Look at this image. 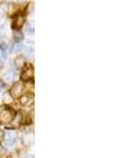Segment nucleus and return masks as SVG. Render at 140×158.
Returning <instances> with one entry per match:
<instances>
[{"mask_svg": "<svg viewBox=\"0 0 140 158\" xmlns=\"http://www.w3.org/2000/svg\"><path fill=\"white\" fill-rule=\"evenodd\" d=\"M20 97H21V99H20V102H21L22 106H25V104H27L30 102V100L32 99L33 95L29 93V94H25V95H23V96H20Z\"/></svg>", "mask_w": 140, "mask_h": 158, "instance_id": "obj_9", "label": "nucleus"}, {"mask_svg": "<svg viewBox=\"0 0 140 158\" xmlns=\"http://www.w3.org/2000/svg\"><path fill=\"white\" fill-rule=\"evenodd\" d=\"M0 92H1V89H0Z\"/></svg>", "mask_w": 140, "mask_h": 158, "instance_id": "obj_20", "label": "nucleus"}, {"mask_svg": "<svg viewBox=\"0 0 140 158\" xmlns=\"http://www.w3.org/2000/svg\"><path fill=\"white\" fill-rule=\"evenodd\" d=\"M14 78H15V73L12 72V71L6 72L3 75V80L6 81V82H12V81L14 80Z\"/></svg>", "mask_w": 140, "mask_h": 158, "instance_id": "obj_8", "label": "nucleus"}, {"mask_svg": "<svg viewBox=\"0 0 140 158\" xmlns=\"http://www.w3.org/2000/svg\"><path fill=\"white\" fill-rule=\"evenodd\" d=\"M24 57L22 55H20V56H17L16 58H15V60H14V63H15V65H16L17 68L20 69V68H22L24 65Z\"/></svg>", "mask_w": 140, "mask_h": 158, "instance_id": "obj_6", "label": "nucleus"}, {"mask_svg": "<svg viewBox=\"0 0 140 158\" xmlns=\"http://www.w3.org/2000/svg\"><path fill=\"white\" fill-rule=\"evenodd\" d=\"M15 114L12 110H3V111L0 112V123L6 124L9 123V122H12L13 118H14Z\"/></svg>", "mask_w": 140, "mask_h": 158, "instance_id": "obj_1", "label": "nucleus"}, {"mask_svg": "<svg viewBox=\"0 0 140 158\" xmlns=\"http://www.w3.org/2000/svg\"><path fill=\"white\" fill-rule=\"evenodd\" d=\"M33 77V68L29 67L27 70H24L21 74V79L22 80H30Z\"/></svg>", "mask_w": 140, "mask_h": 158, "instance_id": "obj_5", "label": "nucleus"}, {"mask_svg": "<svg viewBox=\"0 0 140 158\" xmlns=\"http://www.w3.org/2000/svg\"><path fill=\"white\" fill-rule=\"evenodd\" d=\"M24 22V17L21 16V15H17L16 17H15V20H14V24H13V27H15V29H17L18 31L20 27H22V24H23Z\"/></svg>", "mask_w": 140, "mask_h": 158, "instance_id": "obj_4", "label": "nucleus"}, {"mask_svg": "<svg viewBox=\"0 0 140 158\" xmlns=\"http://www.w3.org/2000/svg\"><path fill=\"white\" fill-rule=\"evenodd\" d=\"M1 65H2V59L0 58V67H1Z\"/></svg>", "mask_w": 140, "mask_h": 158, "instance_id": "obj_18", "label": "nucleus"}, {"mask_svg": "<svg viewBox=\"0 0 140 158\" xmlns=\"http://www.w3.org/2000/svg\"><path fill=\"white\" fill-rule=\"evenodd\" d=\"M30 158H34V157H33V156H31V157H30Z\"/></svg>", "mask_w": 140, "mask_h": 158, "instance_id": "obj_19", "label": "nucleus"}, {"mask_svg": "<svg viewBox=\"0 0 140 158\" xmlns=\"http://www.w3.org/2000/svg\"><path fill=\"white\" fill-rule=\"evenodd\" d=\"M0 50H1L2 54L6 55L9 51V44L6 41H0Z\"/></svg>", "mask_w": 140, "mask_h": 158, "instance_id": "obj_11", "label": "nucleus"}, {"mask_svg": "<svg viewBox=\"0 0 140 158\" xmlns=\"http://www.w3.org/2000/svg\"><path fill=\"white\" fill-rule=\"evenodd\" d=\"M3 140L6 146H9V147L14 146V143L16 142V134L13 131H6V133L3 134Z\"/></svg>", "mask_w": 140, "mask_h": 158, "instance_id": "obj_2", "label": "nucleus"}, {"mask_svg": "<svg viewBox=\"0 0 140 158\" xmlns=\"http://www.w3.org/2000/svg\"><path fill=\"white\" fill-rule=\"evenodd\" d=\"M13 126L14 127H18L20 123L22 122V116H21V113H18L17 115L14 116V118H13Z\"/></svg>", "mask_w": 140, "mask_h": 158, "instance_id": "obj_10", "label": "nucleus"}, {"mask_svg": "<svg viewBox=\"0 0 140 158\" xmlns=\"http://www.w3.org/2000/svg\"><path fill=\"white\" fill-rule=\"evenodd\" d=\"M3 152V148H2V146H0V154Z\"/></svg>", "mask_w": 140, "mask_h": 158, "instance_id": "obj_17", "label": "nucleus"}, {"mask_svg": "<svg viewBox=\"0 0 140 158\" xmlns=\"http://www.w3.org/2000/svg\"><path fill=\"white\" fill-rule=\"evenodd\" d=\"M23 92V85L21 82H16L14 83V85L12 86V90H11V96L12 98H17L20 97Z\"/></svg>", "mask_w": 140, "mask_h": 158, "instance_id": "obj_3", "label": "nucleus"}, {"mask_svg": "<svg viewBox=\"0 0 140 158\" xmlns=\"http://www.w3.org/2000/svg\"><path fill=\"white\" fill-rule=\"evenodd\" d=\"M14 38L17 40V42H18V41H19V39H21V38H22V34H21L20 32H18L16 35H14Z\"/></svg>", "mask_w": 140, "mask_h": 158, "instance_id": "obj_15", "label": "nucleus"}, {"mask_svg": "<svg viewBox=\"0 0 140 158\" xmlns=\"http://www.w3.org/2000/svg\"><path fill=\"white\" fill-rule=\"evenodd\" d=\"M23 44L20 42H16V44H15L14 49H13V52H19V51H21L22 49H23Z\"/></svg>", "mask_w": 140, "mask_h": 158, "instance_id": "obj_12", "label": "nucleus"}, {"mask_svg": "<svg viewBox=\"0 0 140 158\" xmlns=\"http://www.w3.org/2000/svg\"><path fill=\"white\" fill-rule=\"evenodd\" d=\"M3 100H4V102L10 103V102H11V101L13 100V98H12V96L10 95L9 93H6V94H4V98H3Z\"/></svg>", "mask_w": 140, "mask_h": 158, "instance_id": "obj_14", "label": "nucleus"}, {"mask_svg": "<svg viewBox=\"0 0 140 158\" xmlns=\"http://www.w3.org/2000/svg\"><path fill=\"white\" fill-rule=\"evenodd\" d=\"M33 141H34V135H33V133H27L23 136V142L27 146H30L31 143H33Z\"/></svg>", "mask_w": 140, "mask_h": 158, "instance_id": "obj_7", "label": "nucleus"}, {"mask_svg": "<svg viewBox=\"0 0 140 158\" xmlns=\"http://www.w3.org/2000/svg\"><path fill=\"white\" fill-rule=\"evenodd\" d=\"M27 33L29 35H33L34 34V24L33 23H29L27 25Z\"/></svg>", "mask_w": 140, "mask_h": 158, "instance_id": "obj_13", "label": "nucleus"}, {"mask_svg": "<svg viewBox=\"0 0 140 158\" xmlns=\"http://www.w3.org/2000/svg\"><path fill=\"white\" fill-rule=\"evenodd\" d=\"M3 30H4V25L2 24V23H0V34L3 32Z\"/></svg>", "mask_w": 140, "mask_h": 158, "instance_id": "obj_16", "label": "nucleus"}]
</instances>
